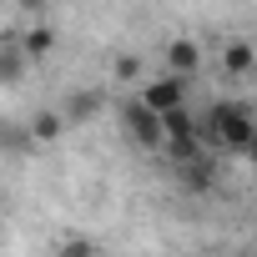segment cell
I'll return each instance as SVG.
<instances>
[{
	"label": "cell",
	"instance_id": "obj_5",
	"mask_svg": "<svg viewBox=\"0 0 257 257\" xmlns=\"http://www.w3.org/2000/svg\"><path fill=\"white\" fill-rule=\"evenodd\" d=\"M197 66H202V51H197V41H172V46H167V76H177V81H192V76H197Z\"/></svg>",
	"mask_w": 257,
	"mask_h": 257
},
{
	"label": "cell",
	"instance_id": "obj_2",
	"mask_svg": "<svg viewBox=\"0 0 257 257\" xmlns=\"http://www.w3.org/2000/svg\"><path fill=\"white\" fill-rule=\"evenodd\" d=\"M152 116H167V111H182L187 106V81H177V76H162V81H147L142 86V96H137Z\"/></svg>",
	"mask_w": 257,
	"mask_h": 257
},
{
	"label": "cell",
	"instance_id": "obj_11",
	"mask_svg": "<svg viewBox=\"0 0 257 257\" xmlns=\"http://www.w3.org/2000/svg\"><path fill=\"white\" fill-rule=\"evenodd\" d=\"M56 257H101V247L91 237H61L56 242Z\"/></svg>",
	"mask_w": 257,
	"mask_h": 257
},
{
	"label": "cell",
	"instance_id": "obj_1",
	"mask_svg": "<svg viewBox=\"0 0 257 257\" xmlns=\"http://www.w3.org/2000/svg\"><path fill=\"white\" fill-rule=\"evenodd\" d=\"M252 137H257V126H252V111L242 101H217L197 121V142L202 147H217V152H247Z\"/></svg>",
	"mask_w": 257,
	"mask_h": 257
},
{
	"label": "cell",
	"instance_id": "obj_6",
	"mask_svg": "<svg viewBox=\"0 0 257 257\" xmlns=\"http://www.w3.org/2000/svg\"><path fill=\"white\" fill-rule=\"evenodd\" d=\"M16 46H21L26 61H46V56L56 51V31H51V26H31L26 36H16Z\"/></svg>",
	"mask_w": 257,
	"mask_h": 257
},
{
	"label": "cell",
	"instance_id": "obj_4",
	"mask_svg": "<svg viewBox=\"0 0 257 257\" xmlns=\"http://www.w3.org/2000/svg\"><path fill=\"white\" fill-rule=\"evenodd\" d=\"M101 111H106V91H101V86H86V91H71L61 121H66V126H86V121L101 116Z\"/></svg>",
	"mask_w": 257,
	"mask_h": 257
},
{
	"label": "cell",
	"instance_id": "obj_8",
	"mask_svg": "<svg viewBox=\"0 0 257 257\" xmlns=\"http://www.w3.org/2000/svg\"><path fill=\"white\" fill-rule=\"evenodd\" d=\"M26 56H21V46H16V36H0V86H11V81H21L26 76Z\"/></svg>",
	"mask_w": 257,
	"mask_h": 257
},
{
	"label": "cell",
	"instance_id": "obj_7",
	"mask_svg": "<svg viewBox=\"0 0 257 257\" xmlns=\"http://www.w3.org/2000/svg\"><path fill=\"white\" fill-rule=\"evenodd\" d=\"M177 177H182V187H192V192H207V187L217 182V162L202 152L197 162H182V167H177Z\"/></svg>",
	"mask_w": 257,
	"mask_h": 257
},
{
	"label": "cell",
	"instance_id": "obj_3",
	"mask_svg": "<svg viewBox=\"0 0 257 257\" xmlns=\"http://www.w3.org/2000/svg\"><path fill=\"white\" fill-rule=\"evenodd\" d=\"M121 121H126V137H132L137 147H147V152H157L162 147V116H152L142 101H132L121 111Z\"/></svg>",
	"mask_w": 257,
	"mask_h": 257
},
{
	"label": "cell",
	"instance_id": "obj_10",
	"mask_svg": "<svg viewBox=\"0 0 257 257\" xmlns=\"http://www.w3.org/2000/svg\"><path fill=\"white\" fill-rule=\"evenodd\" d=\"M222 66H227L232 76H247V71L257 66V56H252V46H247V41H232V46L222 51Z\"/></svg>",
	"mask_w": 257,
	"mask_h": 257
},
{
	"label": "cell",
	"instance_id": "obj_13",
	"mask_svg": "<svg viewBox=\"0 0 257 257\" xmlns=\"http://www.w3.org/2000/svg\"><path fill=\"white\" fill-rule=\"evenodd\" d=\"M6 132H11V126H6V116H0V142H6Z\"/></svg>",
	"mask_w": 257,
	"mask_h": 257
},
{
	"label": "cell",
	"instance_id": "obj_12",
	"mask_svg": "<svg viewBox=\"0 0 257 257\" xmlns=\"http://www.w3.org/2000/svg\"><path fill=\"white\" fill-rule=\"evenodd\" d=\"M111 71H116V81H137L142 76V56H116Z\"/></svg>",
	"mask_w": 257,
	"mask_h": 257
},
{
	"label": "cell",
	"instance_id": "obj_9",
	"mask_svg": "<svg viewBox=\"0 0 257 257\" xmlns=\"http://www.w3.org/2000/svg\"><path fill=\"white\" fill-rule=\"evenodd\" d=\"M61 137H66L61 111H36V116H31V142H36V147H51V142H61Z\"/></svg>",
	"mask_w": 257,
	"mask_h": 257
}]
</instances>
